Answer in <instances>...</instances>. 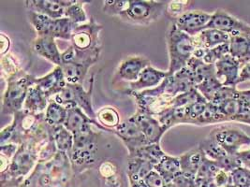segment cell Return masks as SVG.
Masks as SVG:
<instances>
[{
  "label": "cell",
  "mask_w": 250,
  "mask_h": 187,
  "mask_svg": "<svg viewBox=\"0 0 250 187\" xmlns=\"http://www.w3.org/2000/svg\"><path fill=\"white\" fill-rule=\"evenodd\" d=\"M40 145L41 142L38 141L23 142L19 145L8 170L1 173V187H18L23 183L39 159Z\"/></svg>",
  "instance_id": "cell-1"
},
{
  "label": "cell",
  "mask_w": 250,
  "mask_h": 187,
  "mask_svg": "<svg viewBox=\"0 0 250 187\" xmlns=\"http://www.w3.org/2000/svg\"><path fill=\"white\" fill-rule=\"evenodd\" d=\"M166 38L170 59L167 72L169 76H171L187 67L188 61L193 56L196 45L193 37L184 33L174 23L169 28Z\"/></svg>",
  "instance_id": "cell-2"
},
{
  "label": "cell",
  "mask_w": 250,
  "mask_h": 187,
  "mask_svg": "<svg viewBox=\"0 0 250 187\" xmlns=\"http://www.w3.org/2000/svg\"><path fill=\"white\" fill-rule=\"evenodd\" d=\"M34 76L22 70H16L7 79V89L3 95L2 113L14 114L23 110L27 92L36 82Z\"/></svg>",
  "instance_id": "cell-3"
},
{
  "label": "cell",
  "mask_w": 250,
  "mask_h": 187,
  "mask_svg": "<svg viewBox=\"0 0 250 187\" xmlns=\"http://www.w3.org/2000/svg\"><path fill=\"white\" fill-rule=\"evenodd\" d=\"M98 137L99 134L93 129L73 135V147L68 157L74 172H82L96 163Z\"/></svg>",
  "instance_id": "cell-4"
},
{
  "label": "cell",
  "mask_w": 250,
  "mask_h": 187,
  "mask_svg": "<svg viewBox=\"0 0 250 187\" xmlns=\"http://www.w3.org/2000/svg\"><path fill=\"white\" fill-rule=\"evenodd\" d=\"M167 5L168 1L128 0L127 8L120 18L127 23L148 25L159 20Z\"/></svg>",
  "instance_id": "cell-5"
},
{
  "label": "cell",
  "mask_w": 250,
  "mask_h": 187,
  "mask_svg": "<svg viewBox=\"0 0 250 187\" xmlns=\"http://www.w3.org/2000/svg\"><path fill=\"white\" fill-rule=\"evenodd\" d=\"M28 19L38 37H52L54 38L70 40L72 32L77 26L66 17L52 19L36 12H28Z\"/></svg>",
  "instance_id": "cell-6"
},
{
  "label": "cell",
  "mask_w": 250,
  "mask_h": 187,
  "mask_svg": "<svg viewBox=\"0 0 250 187\" xmlns=\"http://www.w3.org/2000/svg\"><path fill=\"white\" fill-rule=\"evenodd\" d=\"M93 83L94 77L91 79V84L87 91L82 86V84L67 83L63 91L55 96V101L65 107L67 110L80 108L90 118L97 120V113L94 112L92 105Z\"/></svg>",
  "instance_id": "cell-7"
},
{
  "label": "cell",
  "mask_w": 250,
  "mask_h": 187,
  "mask_svg": "<svg viewBox=\"0 0 250 187\" xmlns=\"http://www.w3.org/2000/svg\"><path fill=\"white\" fill-rule=\"evenodd\" d=\"M210 137L229 154L233 156H237L240 152L250 148V136L240 129H215Z\"/></svg>",
  "instance_id": "cell-8"
},
{
  "label": "cell",
  "mask_w": 250,
  "mask_h": 187,
  "mask_svg": "<svg viewBox=\"0 0 250 187\" xmlns=\"http://www.w3.org/2000/svg\"><path fill=\"white\" fill-rule=\"evenodd\" d=\"M103 29V25L96 23L94 18L89 23L77 25L70 38L71 46L80 51H90L101 48L100 33Z\"/></svg>",
  "instance_id": "cell-9"
},
{
  "label": "cell",
  "mask_w": 250,
  "mask_h": 187,
  "mask_svg": "<svg viewBox=\"0 0 250 187\" xmlns=\"http://www.w3.org/2000/svg\"><path fill=\"white\" fill-rule=\"evenodd\" d=\"M113 133L123 141L128 151V155L139 148L149 144L132 117L120 123V125L113 130Z\"/></svg>",
  "instance_id": "cell-10"
},
{
  "label": "cell",
  "mask_w": 250,
  "mask_h": 187,
  "mask_svg": "<svg viewBox=\"0 0 250 187\" xmlns=\"http://www.w3.org/2000/svg\"><path fill=\"white\" fill-rule=\"evenodd\" d=\"M136 100L137 112L151 116H159L161 112L171 108L173 97L166 94L149 95L143 92L129 94Z\"/></svg>",
  "instance_id": "cell-11"
},
{
  "label": "cell",
  "mask_w": 250,
  "mask_h": 187,
  "mask_svg": "<svg viewBox=\"0 0 250 187\" xmlns=\"http://www.w3.org/2000/svg\"><path fill=\"white\" fill-rule=\"evenodd\" d=\"M199 147L204 151L209 159L215 161L222 169L229 173L239 167H242V164L236 156L229 154L210 136L209 138L203 140Z\"/></svg>",
  "instance_id": "cell-12"
},
{
  "label": "cell",
  "mask_w": 250,
  "mask_h": 187,
  "mask_svg": "<svg viewBox=\"0 0 250 187\" xmlns=\"http://www.w3.org/2000/svg\"><path fill=\"white\" fill-rule=\"evenodd\" d=\"M206 29H216L225 32L229 36L237 34H250V25L239 21L224 11L217 10L212 14L211 20Z\"/></svg>",
  "instance_id": "cell-13"
},
{
  "label": "cell",
  "mask_w": 250,
  "mask_h": 187,
  "mask_svg": "<svg viewBox=\"0 0 250 187\" xmlns=\"http://www.w3.org/2000/svg\"><path fill=\"white\" fill-rule=\"evenodd\" d=\"M211 17V13L202 11H191L185 12L177 20H175L174 23L184 33L190 37H196L206 29Z\"/></svg>",
  "instance_id": "cell-14"
},
{
  "label": "cell",
  "mask_w": 250,
  "mask_h": 187,
  "mask_svg": "<svg viewBox=\"0 0 250 187\" xmlns=\"http://www.w3.org/2000/svg\"><path fill=\"white\" fill-rule=\"evenodd\" d=\"M73 0H27L24 7L28 12L45 15L52 19L65 17V11Z\"/></svg>",
  "instance_id": "cell-15"
},
{
  "label": "cell",
  "mask_w": 250,
  "mask_h": 187,
  "mask_svg": "<svg viewBox=\"0 0 250 187\" xmlns=\"http://www.w3.org/2000/svg\"><path fill=\"white\" fill-rule=\"evenodd\" d=\"M92 126L96 127L99 130L113 133L112 130L105 129L98 122V120L90 118L80 108H73L68 110V117L64 124V127L72 135L89 131L92 129Z\"/></svg>",
  "instance_id": "cell-16"
},
{
  "label": "cell",
  "mask_w": 250,
  "mask_h": 187,
  "mask_svg": "<svg viewBox=\"0 0 250 187\" xmlns=\"http://www.w3.org/2000/svg\"><path fill=\"white\" fill-rule=\"evenodd\" d=\"M240 62L229 54L216 63V78L223 86L233 87L240 82Z\"/></svg>",
  "instance_id": "cell-17"
},
{
  "label": "cell",
  "mask_w": 250,
  "mask_h": 187,
  "mask_svg": "<svg viewBox=\"0 0 250 187\" xmlns=\"http://www.w3.org/2000/svg\"><path fill=\"white\" fill-rule=\"evenodd\" d=\"M168 77L167 71L157 70L151 66L144 70L136 82H129L128 89L125 93L142 92L148 89H153L158 87L161 82Z\"/></svg>",
  "instance_id": "cell-18"
},
{
  "label": "cell",
  "mask_w": 250,
  "mask_h": 187,
  "mask_svg": "<svg viewBox=\"0 0 250 187\" xmlns=\"http://www.w3.org/2000/svg\"><path fill=\"white\" fill-rule=\"evenodd\" d=\"M139 126L145 138L149 144L159 143L162 136L165 134L167 129H165L156 117L136 112V113L131 116Z\"/></svg>",
  "instance_id": "cell-19"
},
{
  "label": "cell",
  "mask_w": 250,
  "mask_h": 187,
  "mask_svg": "<svg viewBox=\"0 0 250 187\" xmlns=\"http://www.w3.org/2000/svg\"><path fill=\"white\" fill-rule=\"evenodd\" d=\"M35 84L40 87L42 93L49 99L51 96H56L58 94L61 93L66 87L67 82L61 67H56L53 71L45 76L37 78Z\"/></svg>",
  "instance_id": "cell-20"
},
{
  "label": "cell",
  "mask_w": 250,
  "mask_h": 187,
  "mask_svg": "<svg viewBox=\"0 0 250 187\" xmlns=\"http://www.w3.org/2000/svg\"><path fill=\"white\" fill-rule=\"evenodd\" d=\"M151 66L150 60L144 56H130L125 59L116 71V77L125 82H136L141 73Z\"/></svg>",
  "instance_id": "cell-21"
},
{
  "label": "cell",
  "mask_w": 250,
  "mask_h": 187,
  "mask_svg": "<svg viewBox=\"0 0 250 187\" xmlns=\"http://www.w3.org/2000/svg\"><path fill=\"white\" fill-rule=\"evenodd\" d=\"M32 48L39 56L60 67L62 65V54L59 52L56 38L52 37H37Z\"/></svg>",
  "instance_id": "cell-22"
},
{
  "label": "cell",
  "mask_w": 250,
  "mask_h": 187,
  "mask_svg": "<svg viewBox=\"0 0 250 187\" xmlns=\"http://www.w3.org/2000/svg\"><path fill=\"white\" fill-rule=\"evenodd\" d=\"M193 37L196 49H213L230 41V36L216 29H205Z\"/></svg>",
  "instance_id": "cell-23"
},
{
  "label": "cell",
  "mask_w": 250,
  "mask_h": 187,
  "mask_svg": "<svg viewBox=\"0 0 250 187\" xmlns=\"http://www.w3.org/2000/svg\"><path fill=\"white\" fill-rule=\"evenodd\" d=\"M229 55L238 60L241 65L250 63V35L237 34L230 36Z\"/></svg>",
  "instance_id": "cell-24"
},
{
  "label": "cell",
  "mask_w": 250,
  "mask_h": 187,
  "mask_svg": "<svg viewBox=\"0 0 250 187\" xmlns=\"http://www.w3.org/2000/svg\"><path fill=\"white\" fill-rule=\"evenodd\" d=\"M48 104L49 99L42 93L40 87L34 84L29 88L27 92L23 103V110L36 114H42L45 112Z\"/></svg>",
  "instance_id": "cell-25"
},
{
  "label": "cell",
  "mask_w": 250,
  "mask_h": 187,
  "mask_svg": "<svg viewBox=\"0 0 250 187\" xmlns=\"http://www.w3.org/2000/svg\"><path fill=\"white\" fill-rule=\"evenodd\" d=\"M155 169V166L139 157H128L126 172L130 186L144 181L145 178Z\"/></svg>",
  "instance_id": "cell-26"
},
{
  "label": "cell",
  "mask_w": 250,
  "mask_h": 187,
  "mask_svg": "<svg viewBox=\"0 0 250 187\" xmlns=\"http://www.w3.org/2000/svg\"><path fill=\"white\" fill-rule=\"evenodd\" d=\"M187 68L191 73L195 87L205 82V80L216 76L215 65L206 64L203 59L197 58L195 56H192L188 61Z\"/></svg>",
  "instance_id": "cell-27"
},
{
  "label": "cell",
  "mask_w": 250,
  "mask_h": 187,
  "mask_svg": "<svg viewBox=\"0 0 250 187\" xmlns=\"http://www.w3.org/2000/svg\"><path fill=\"white\" fill-rule=\"evenodd\" d=\"M205 156V152L200 147L185 152L179 157L181 171L188 175L197 176Z\"/></svg>",
  "instance_id": "cell-28"
},
{
  "label": "cell",
  "mask_w": 250,
  "mask_h": 187,
  "mask_svg": "<svg viewBox=\"0 0 250 187\" xmlns=\"http://www.w3.org/2000/svg\"><path fill=\"white\" fill-rule=\"evenodd\" d=\"M48 134L59 152L68 154L71 151L73 147V135L64 126H48Z\"/></svg>",
  "instance_id": "cell-29"
},
{
  "label": "cell",
  "mask_w": 250,
  "mask_h": 187,
  "mask_svg": "<svg viewBox=\"0 0 250 187\" xmlns=\"http://www.w3.org/2000/svg\"><path fill=\"white\" fill-rule=\"evenodd\" d=\"M155 170H157L165 183H171L174 178L181 172V165L179 157H173L165 154L158 165L155 166Z\"/></svg>",
  "instance_id": "cell-30"
},
{
  "label": "cell",
  "mask_w": 250,
  "mask_h": 187,
  "mask_svg": "<svg viewBox=\"0 0 250 187\" xmlns=\"http://www.w3.org/2000/svg\"><path fill=\"white\" fill-rule=\"evenodd\" d=\"M67 83L81 84L87 75V72L91 66L79 63H64L61 66Z\"/></svg>",
  "instance_id": "cell-31"
},
{
  "label": "cell",
  "mask_w": 250,
  "mask_h": 187,
  "mask_svg": "<svg viewBox=\"0 0 250 187\" xmlns=\"http://www.w3.org/2000/svg\"><path fill=\"white\" fill-rule=\"evenodd\" d=\"M156 118L167 130L178 124H188L186 107L184 108L171 107L166 111H164L163 112H161L159 116Z\"/></svg>",
  "instance_id": "cell-32"
},
{
  "label": "cell",
  "mask_w": 250,
  "mask_h": 187,
  "mask_svg": "<svg viewBox=\"0 0 250 187\" xmlns=\"http://www.w3.org/2000/svg\"><path fill=\"white\" fill-rule=\"evenodd\" d=\"M68 117V110L58 104L57 101H49L48 107L44 112L45 123L50 127L64 126Z\"/></svg>",
  "instance_id": "cell-33"
},
{
  "label": "cell",
  "mask_w": 250,
  "mask_h": 187,
  "mask_svg": "<svg viewBox=\"0 0 250 187\" xmlns=\"http://www.w3.org/2000/svg\"><path fill=\"white\" fill-rule=\"evenodd\" d=\"M164 155H165V152L162 151L160 144L153 143V144H147L139 148L133 153L129 154L128 157H139L156 166L160 162V160Z\"/></svg>",
  "instance_id": "cell-34"
},
{
  "label": "cell",
  "mask_w": 250,
  "mask_h": 187,
  "mask_svg": "<svg viewBox=\"0 0 250 187\" xmlns=\"http://www.w3.org/2000/svg\"><path fill=\"white\" fill-rule=\"evenodd\" d=\"M98 122L109 130H114L120 125V117L118 112L113 107H104L97 113Z\"/></svg>",
  "instance_id": "cell-35"
},
{
  "label": "cell",
  "mask_w": 250,
  "mask_h": 187,
  "mask_svg": "<svg viewBox=\"0 0 250 187\" xmlns=\"http://www.w3.org/2000/svg\"><path fill=\"white\" fill-rule=\"evenodd\" d=\"M84 1L73 0L65 11V17L69 19L75 25L87 23V15L83 10Z\"/></svg>",
  "instance_id": "cell-36"
},
{
  "label": "cell",
  "mask_w": 250,
  "mask_h": 187,
  "mask_svg": "<svg viewBox=\"0 0 250 187\" xmlns=\"http://www.w3.org/2000/svg\"><path fill=\"white\" fill-rule=\"evenodd\" d=\"M223 87L222 83L219 82V80L216 78V76L211 77L205 82L200 83L195 88L202 94V95L205 97L208 102H212L214 97L216 96L217 92Z\"/></svg>",
  "instance_id": "cell-37"
},
{
  "label": "cell",
  "mask_w": 250,
  "mask_h": 187,
  "mask_svg": "<svg viewBox=\"0 0 250 187\" xmlns=\"http://www.w3.org/2000/svg\"><path fill=\"white\" fill-rule=\"evenodd\" d=\"M227 121L226 117L222 114L217 106L209 102L204 113L197 120L196 125H209Z\"/></svg>",
  "instance_id": "cell-38"
},
{
  "label": "cell",
  "mask_w": 250,
  "mask_h": 187,
  "mask_svg": "<svg viewBox=\"0 0 250 187\" xmlns=\"http://www.w3.org/2000/svg\"><path fill=\"white\" fill-rule=\"evenodd\" d=\"M222 169L218 164L216 163L215 161L209 159L206 155L205 156V159L203 161V164L197 173L196 176V179H197V182L200 186L201 183L205 182L206 180H209V179H213L215 176L216 175V173Z\"/></svg>",
  "instance_id": "cell-39"
},
{
  "label": "cell",
  "mask_w": 250,
  "mask_h": 187,
  "mask_svg": "<svg viewBox=\"0 0 250 187\" xmlns=\"http://www.w3.org/2000/svg\"><path fill=\"white\" fill-rule=\"evenodd\" d=\"M202 100H206V99L196 88H193L188 92L176 95L175 97H173L171 107L184 108V107H188V106L191 105L193 103H196L198 101H202Z\"/></svg>",
  "instance_id": "cell-40"
},
{
  "label": "cell",
  "mask_w": 250,
  "mask_h": 187,
  "mask_svg": "<svg viewBox=\"0 0 250 187\" xmlns=\"http://www.w3.org/2000/svg\"><path fill=\"white\" fill-rule=\"evenodd\" d=\"M229 187H250V168L242 166L230 172Z\"/></svg>",
  "instance_id": "cell-41"
},
{
  "label": "cell",
  "mask_w": 250,
  "mask_h": 187,
  "mask_svg": "<svg viewBox=\"0 0 250 187\" xmlns=\"http://www.w3.org/2000/svg\"><path fill=\"white\" fill-rule=\"evenodd\" d=\"M229 54V43L222 44L213 49L205 50L203 60L206 64L216 65L219 60Z\"/></svg>",
  "instance_id": "cell-42"
},
{
  "label": "cell",
  "mask_w": 250,
  "mask_h": 187,
  "mask_svg": "<svg viewBox=\"0 0 250 187\" xmlns=\"http://www.w3.org/2000/svg\"><path fill=\"white\" fill-rule=\"evenodd\" d=\"M128 0H107L103 1V12L110 16L121 17L125 12Z\"/></svg>",
  "instance_id": "cell-43"
},
{
  "label": "cell",
  "mask_w": 250,
  "mask_h": 187,
  "mask_svg": "<svg viewBox=\"0 0 250 187\" xmlns=\"http://www.w3.org/2000/svg\"><path fill=\"white\" fill-rule=\"evenodd\" d=\"M172 183L178 187H200L196 176L188 175L182 171L174 178Z\"/></svg>",
  "instance_id": "cell-44"
},
{
  "label": "cell",
  "mask_w": 250,
  "mask_h": 187,
  "mask_svg": "<svg viewBox=\"0 0 250 187\" xmlns=\"http://www.w3.org/2000/svg\"><path fill=\"white\" fill-rule=\"evenodd\" d=\"M186 2H180V1H170L168 2V5L166 7V14L168 16H170L171 18H173L175 20H177L181 15H183L184 12V6Z\"/></svg>",
  "instance_id": "cell-45"
},
{
  "label": "cell",
  "mask_w": 250,
  "mask_h": 187,
  "mask_svg": "<svg viewBox=\"0 0 250 187\" xmlns=\"http://www.w3.org/2000/svg\"><path fill=\"white\" fill-rule=\"evenodd\" d=\"M145 183L149 187H164L166 183L162 176L159 174L157 170H152L146 178H145Z\"/></svg>",
  "instance_id": "cell-46"
},
{
  "label": "cell",
  "mask_w": 250,
  "mask_h": 187,
  "mask_svg": "<svg viewBox=\"0 0 250 187\" xmlns=\"http://www.w3.org/2000/svg\"><path fill=\"white\" fill-rule=\"evenodd\" d=\"M235 98L238 100L241 109L250 110V90L235 91Z\"/></svg>",
  "instance_id": "cell-47"
},
{
  "label": "cell",
  "mask_w": 250,
  "mask_h": 187,
  "mask_svg": "<svg viewBox=\"0 0 250 187\" xmlns=\"http://www.w3.org/2000/svg\"><path fill=\"white\" fill-rule=\"evenodd\" d=\"M237 121L241 123H245V124H249L250 125V110H243L241 109L239 112L238 114L232 118L231 121Z\"/></svg>",
  "instance_id": "cell-48"
},
{
  "label": "cell",
  "mask_w": 250,
  "mask_h": 187,
  "mask_svg": "<svg viewBox=\"0 0 250 187\" xmlns=\"http://www.w3.org/2000/svg\"><path fill=\"white\" fill-rule=\"evenodd\" d=\"M236 157L238 158L239 161L241 162L243 167L250 169V148L244 152H240Z\"/></svg>",
  "instance_id": "cell-49"
},
{
  "label": "cell",
  "mask_w": 250,
  "mask_h": 187,
  "mask_svg": "<svg viewBox=\"0 0 250 187\" xmlns=\"http://www.w3.org/2000/svg\"><path fill=\"white\" fill-rule=\"evenodd\" d=\"M11 46V40L7 36L1 34V55L4 56Z\"/></svg>",
  "instance_id": "cell-50"
},
{
  "label": "cell",
  "mask_w": 250,
  "mask_h": 187,
  "mask_svg": "<svg viewBox=\"0 0 250 187\" xmlns=\"http://www.w3.org/2000/svg\"><path fill=\"white\" fill-rule=\"evenodd\" d=\"M130 187H149L145 183V181H141V182H138L134 185H131Z\"/></svg>",
  "instance_id": "cell-51"
},
{
  "label": "cell",
  "mask_w": 250,
  "mask_h": 187,
  "mask_svg": "<svg viewBox=\"0 0 250 187\" xmlns=\"http://www.w3.org/2000/svg\"><path fill=\"white\" fill-rule=\"evenodd\" d=\"M177 187V186H176V185H175V184H173V183H172V182H171V183H168V184H166V185H165V187Z\"/></svg>",
  "instance_id": "cell-52"
},
{
  "label": "cell",
  "mask_w": 250,
  "mask_h": 187,
  "mask_svg": "<svg viewBox=\"0 0 250 187\" xmlns=\"http://www.w3.org/2000/svg\"><path fill=\"white\" fill-rule=\"evenodd\" d=\"M249 35H250V34H249Z\"/></svg>",
  "instance_id": "cell-53"
}]
</instances>
